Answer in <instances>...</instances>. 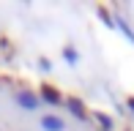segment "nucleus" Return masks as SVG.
I'll return each instance as SVG.
<instances>
[{
  "mask_svg": "<svg viewBox=\"0 0 134 131\" xmlns=\"http://www.w3.org/2000/svg\"><path fill=\"white\" fill-rule=\"evenodd\" d=\"M126 109H129V115L134 117V96H129V98H126Z\"/></svg>",
  "mask_w": 134,
  "mask_h": 131,
  "instance_id": "nucleus-9",
  "label": "nucleus"
},
{
  "mask_svg": "<svg viewBox=\"0 0 134 131\" xmlns=\"http://www.w3.org/2000/svg\"><path fill=\"white\" fill-rule=\"evenodd\" d=\"M112 30H118L126 41H129V44H134V25L126 19L123 14H120L118 8H115V5H112Z\"/></svg>",
  "mask_w": 134,
  "mask_h": 131,
  "instance_id": "nucleus-3",
  "label": "nucleus"
},
{
  "mask_svg": "<svg viewBox=\"0 0 134 131\" xmlns=\"http://www.w3.org/2000/svg\"><path fill=\"white\" fill-rule=\"evenodd\" d=\"M63 106L71 112L74 120H80V123H88V120H90V109L85 106V101H82L80 96H66V104H63Z\"/></svg>",
  "mask_w": 134,
  "mask_h": 131,
  "instance_id": "nucleus-2",
  "label": "nucleus"
},
{
  "mask_svg": "<svg viewBox=\"0 0 134 131\" xmlns=\"http://www.w3.org/2000/svg\"><path fill=\"white\" fill-rule=\"evenodd\" d=\"M90 120H96V123H99V128H101V131H115V120L107 115V112H99V109H93Z\"/></svg>",
  "mask_w": 134,
  "mask_h": 131,
  "instance_id": "nucleus-7",
  "label": "nucleus"
},
{
  "mask_svg": "<svg viewBox=\"0 0 134 131\" xmlns=\"http://www.w3.org/2000/svg\"><path fill=\"white\" fill-rule=\"evenodd\" d=\"M38 68L41 71H52V60L49 57H38Z\"/></svg>",
  "mask_w": 134,
  "mask_h": 131,
  "instance_id": "nucleus-8",
  "label": "nucleus"
},
{
  "mask_svg": "<svg viewBox=\"0 0 134 131\" xmlns=\"http://www.w3.org/2000/svg\"><path fill=\"white\" fill-rule=\"evenodd\" d=\"M14 104L19 106L22 112H38V109H41L38 90H27V87H19V90H14Z\"/></svg>",
  "mask_w": 134,
  "mask_h": 131,
  "instance_id": "nucleus-1",
  "label": "nucleus"
},
{
  "mask_svg": "<svg viewBox=\"0 0 134 131\" xmlns=\"http://www.w3.org/2000/svg\"><path fill=\"white\" fill-rule=\"evenodd\" d=\"M38 98H41V104H47V106H63L66 104V96L55 85H41L38 87Z\"/></svg>",
  "mask_w": 134,
  "mask_h": 131,
  "instance_id": "nucleus-4",
  "label": "nucleus"
},
{
  "mask_svg": "<svg viewBox=\"0 0 134 131\" xmlns=\"http://www.w3.org/2000/svg\"><path fill=\"white\" fill-rule=\"evenodd\" d=\"M38 126H41V131H66V120L55 112H44L38 117Z\"/></svg>",
  "mask_w": 134,
  "mask_h": 131,
  "instance_id": "nucleus-5",
  "label": "nucleus"
},
{
  "mask_svg": "<svg viewBox=\"0 0 134 131\" xmlns=\"http://www.w3.org/2000/svg\"><path fill=\"white\" fill-rule=\"evenodd\" d=\"M60 55H63V60L69 63L71 68H77V66H80V60H82L80 49H77L74 44H63V46H60Z\"/></svg>",
  "mask_w": 134,
  "mask_h": 131,
  "instance_id": "nucleus-6",
  "label": "nucleus"
}]
</instances>
